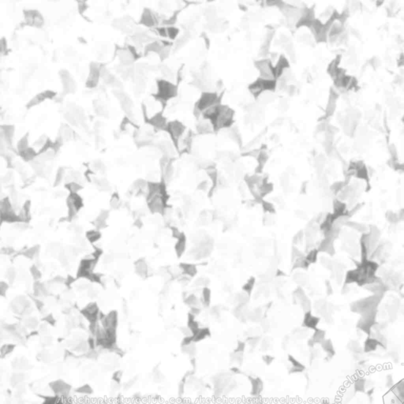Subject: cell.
Returning <instances> with one entry per match:
<instances>
[{
    "label": "cell",
    "instance_id": "obj_1",
    "mask_svg": "<svg viewBox=\"0 0 404 404\" xmlns=\"http://www.w3.org/2000/svg\"><path fill=\"white\" fill-rule=\"evenodd\" d=\"M14 345H12V344H7V345H5L2 347L1 349V354H2V357H3L4 355H6V354H9L10 353H11L14 350Z\"/></svg>",
    "mask_w": 404,
    "mask_h": 404
},
{
    "label": "cell",
    "instance_id": "obj_2",
    "mask_svg": "<svg viewBox=\"0 0 404 404\" xmlns=\"http://www.w3.org/2000/svg\"><path fill=\"white\" fill-rule=\"evenodd\" d=\"M77 391H78V392L84 393V394H91V393H92V389L88 385H84V386L80 387Z\"/></svg>",
    "mask_w": 404,
    "mask_h": 404
},
{
    "label": "cell",
    "instance_id": "obj_3",
    "mask_svg": "<svg viewBox=\"0 0 404 404\" xmlns=\"http://www.w3.org/2000/svg\"><path fill=\"white\" fill-rule=\"evenodd\" d=\"M90 266H91V265H90V263H89V262L86 264V268H90ZM88 272V270H87L86 268H83V272Z\"/></svg>",
    "mask_w": 404,
    "mask_h": 404
}]
</instances>
